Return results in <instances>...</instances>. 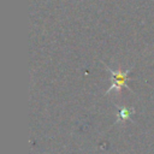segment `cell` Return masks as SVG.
<instances>
[{
  "mask_svg": "<svg viewBox=\"0 0 154 154\" xmlns=\"http://www.w3.org/2000/svg\"><path fill=\"white\" fill-rule=\"evenodd\" d=\"M111 72H112V79H113V83H112L111 88L108 89V91H111L112 89L119 90V89L124 85V82H125V79H126V76H128L129 71H128V70H126V71H120V70H118V71H113V70H111Z\"/></svg>",
  "mask_w": 154,
  "mask_h": 154,
  "instance_id": "obj_1",
  "label": "cell"
},
{
  "mask_svg": "<svg viewBox=\"0 0 154 154\" xmlns=\"http://www.w3.org/2000/svg\"><path fill=\"white\" fill-rule=\"evenodd\" d=\"M120 116H122L123 118H129V116H130V112H129L126 108H123V109L120 111Z\"/></svg>",
  "mask_w": 154,
  "mask_h": 154,
  "instance_id": "obj_2",
  "label": "cell"
}]
</instances>
